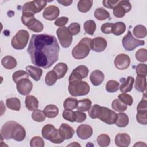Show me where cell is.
<instances>
[{"instance_id":"1f68e13d","label":"cell","mask_w":147,"mask_h":147,"mask_svg":"<svg viewBox=\"0 0 147 147\" xmlns=\"http://www.w3.org/2000/svg\"><path fill=\"white\" fill-rule=\"evenodd\" d=\"M126 28V25L123 22H117L113 25L112 33L115 36L121 35L125 32Z\"/></svg>"},{"instance_id":"6da1fadb","label":"cell","mask_w":147,"mask_h":147,"mask_svg":"<svg viewBox=\"0 0 147 147\" xmlns=\"http://www.w3.org/2000/svg\"><path fill=\"white\" fill-rule=\"evenodd\" d=\"M27 51L33 64L47 69L57 61L60 48L54 36L33 34Z\"/></svg>"},{"instance_id":"db71d44e","label":"cell","mask_w":147,"mask_h":147,"mask_svg":"<svg viewBox=\"0 0 147 147\" xmlns=\"http://www.w3.org/2000/svg\"><path fill=\"white\" fill-rule=\"evenodd\" d=\"M113 23H105L103 24L100 28L101 31L105 34H110L112 33V27H113Z\"/></svg>"},{"instance_id":"f546056e","label":"cell","mask_w":147,"mask_h":147,"mask_svg":"<svg viewBox=\"0 0 147 147\" xmlns=\"http://www.w3.org/2000/svg\"><path fill=\"white\" fill-rule=\"evenodd\" d=\"M92 3L93 1L91 0H80L78 3L77 7L79 11L86 13L90 10Z\"/></svg>"},{"instance_id":"11a10c76","label":"cell","mask_w":147,"mask_h":147,"mask_svg":"<svg viewBox=\"0 0 147 147\" xmlns=\"http://www.w3.org/2000/svg\"><path fill=\"white\" fill-rule=\"evenodd\" d=\"M75 122L80 123V122L84 121L85 119H86V117H87L86 114L82 111H80L78 110V111H75Z\"/></svg>"},{"instance_id":"ffe728a7","label":"cell","mask_w":147,"mask_h":147,"mask_svg":"<svg viewBox=\"0 0 147 147\" xmlns=\"http://www.w3.org/2000/svg\"><path fill=\"white\" fill-rule=\"evenodd\" d=\"M59 131L60 135L64 140L71 138L75 133L74 129L71 126L64 123L60 125Z\"/></svg>"},{"instance_id":"b9f144b4","label":"cell","mask_w":147,"mask_h":147,"mask_svg":"<svg viewBox=\"0 0 147 147\" xmlns=\"http://www.w3.org/2000/svg\"><path fill=\"white\" fill-rule=\"evenodd\" d=\"M97 142L101 147L107 146L110 143V138L107 134H102L98 136Z\"/></svg>"},{"instance_id":"9c48e42d","label":"cell","mask_w":147,"mask_h":147,"mask_svg":"<svg viewBox=\"0 0 147 147\" xmlns=\"http://www.w3.org/2000/svg\"><path fill=\"white\" fill-rule=\"evenodd\" d=\"M122 42L123 48L128 51H131L137 47L145 44L144 41L135 38L130 31H128L127 33L123 37Z\"/></svg>"},{"instance_id":"30bf717a","label":"cell","mask_w":147,"mask_h":147,"mask_svg":"<svg viewBox=\"0 0 147 147\" xmlns=\"http://www.w3.org/2000/svg\"><path fill=\"white\" fill-rule=\"evenodd\" d=\"M45 1H33L25 3L22 7V13H30L35 14L40 12L47 5Z\"/></svg>"},{"instance_id":"9a60e30c","label":"cell","mask_w":147,"mask_h":147,"mask_svg":"<svg viewBox=\"0 0 147 147\" xmlns=\"http://www.w3.org/2000/svg\"><path fill=\"white\" fill-rule=\"evenodd\" d=\"M114 63L117 69L119 70L126 69L130 65V58L126 54L121 53L115 57Z\"/></svg>"},{"instance_id":"2e32d148","label":"cell","mask_w":147,"mask_h":147,"mask_svg":"<svg viewBox=\"0 0 147 147\" xmlns=\"http://www.w3.org/2000/svg\"><path fill=\"white\" fill-rule=\"evenodd\" d=\"M107 47L106 40L101 37H98L93 38L90 44V48L96 52L103 51Z\"/></svg>"},{"instance_id":"d6a6232c","label":"cell","mask_w":147,"mask_h":147,"mask_svg":"<svg viewBox=\"0 0 147 147\" xmlns=\"http://www.w3.org/2000/svg\"><path fill=\"white\" fill-rule=\"evenodd\" d=\"M94 17L98 20L103 21L110 17L109 13L103 7L97 8L94 11Z\"/></svg>"},{"instance_id":"74e56055","label":"cell","mask_w":147,"mask_h":147,"mask_svg":"<svg viewBox=\"0 0 147 147\" xmlns=\"http://www.w3.org/2000/svg\"><path fill=\"white\" fill-rule=\"evenodd\" d=\"M111 107L113 110L118 112H123L127 109V106L122 103L119 99H114L111 104Z\"/></svg>"},{"instance_id":"60d3db41","label":"cell","mask_w":147,"mask_h":147,"mask_svg":"<svg viewBox=\"0 0 147 147\" xmlns=\"http://www.w3.org/2000/svg\"><path fill=\"white\" fill-rule=\"evenodd\" d=\"M28 77H29L28 72L22 70L17 71L12 75L13 80L16 83H17L19 80L23 79L28 78Z\"/></svg>"},{"instance_id":"277c9868","label":"cell","mask_w":147,"mask_h":147,"mask_svg":"<svg viewBox=\"0 0 147 147\" xmlns=\"http://www.w3.org/2000/svg\"><path fill=\"white\" fill-rule=\"evenodd\" d=\"M69 93L73 96L86 95L90 91V86L85 81L73 80L69 82Z\"/></svg>"},{"instance_id":"f5cc1de1","label":"cell","mask_w":147,"mask_h":147,"mask_svg":"<svg viewBox=\"0 0 147 147\" xmlns=\"http://www.w3.org/2000/svg\"><path fill=\"white\" fill-rule=\"evenodd\" d=\"M147 110V99H146V93H144L141 100L138 104L137 107V110Z\"/></svg>"},{"instance_id":"52a82bcc","label":"cell","mask_w":147,"mask_h":147,"mask_svg":"<svg viewBox=\"0 0 147 147\" xmlns=\"http://www.w3.org/2000/svg\"><path fill=\"white\" fill-rule=\"evenodd\" d=\"M29 38V34L27 30L21 29L17 32L12 38L11 44L16 49L21 50L25 48Z\"/></svg>"},{"instance_id":"603a6c76","label":"cell","mask_w":147,"mask_h":147,"mask_svg":"<svg viewBox=\"0 0 147 147\" xmlns=\"http://www.w3.org/2000/svg\"><path fill=\"white\" fill-rule=\"evenodd\" d=\"M123 82H122L119 88L120 91L122 93H126L131 91L133 86L134 79L132 76H128L126 79L123 78Z\"/></svg>"},{"instance_id":"e575fe53","label":"cell","mask_w":147,"mask_h":147,"mask_svg":"<svg viewBox=\"0 0 147 147\" xmlns=\"http://www.w3.org/2000/svg\"><path fill=\"white\" fill-rule=\"evenodd\" d=\"M92 102L90 99L86 98L78 101V105L77 106V110L80 111H88L91 106Z\"/></svg>"},{"instance_id":"7402d4cb","label":"cell","mask_w":147,"mask_h":147,"mask_svg":"<svg viewBox=\"0 0 147 147\" xmlns=\"http://www.w3.org/2000/svg\"><path fill=\"white\" fill-rule=\"evenodd\" d=\"M26 70L28 71L30 77L36 81L39 80L42 74V69L32 65L27 66L26 67Z\"/></svg>"},{"instance_id":"f6af8a7d","label":"cell","mask_w":147,"mask_h":147,"mask_svg":"<svg viewBox=\"0 0 147 147\" xmlns=\"http://www.w3.org/2000/svg\"><path fill=\"white\" fill-rule=\"evenodd\" d=\"M136 58L140 62H146L147 60V51L145 48L139 49L135 54Z\"/></svg>"},{"instance_id":"4316f807","label":"cell","mask_w":147,"mask_h":147,"mask_svg":"<svg viewBox=\"0 0 147 147\" xmlns=\"http://www.w3.org/2000/svg\"><path fill=\"white\" fill-rule=\"evenodd\" d=\"M2 66L7 69H12L17 65L16 59L11 56H6L2 58L1 60Z\"/></svg>"},{"instance_id":"3957f363","label":"cell","mask_w":147,"mask_h":147,"mask_svg":"<svg viewBox=\"0 0 147 147\" xmlns=\"http://www.w3.org/2000/svg\"><path fill=\"white\" fill-rule=\"evenodd\" d=\"M91 39L85 37L82 38L72 51V56L78 60L86 57L90 51V44Z\"/></svg>"},{"instance_id":"7dc6e473","label":"cell","mask_w":147,"mask_h":147,"mask_svg":"<svg viewBox=\"0 0 147 147\" xmlns=\"http://www.w3.org/2000/svg\"><path fill=\"white\" fill-rule=\"evenodd\" d=\"M62 116L64 119L69 122H74L75 121V111H73L72 110L65 109L63 111Z\"/></svg>"},{"instance_id":"5b68a950","label":"cell","mask_w":147,"mask_h":147,"mask_svg":"<svg viewBox=\"0 0 147 147\" xmlns=\"http://www.w3.org/2000/svg\"><path fill=\"white\" fill-rule=\"evenodd\" d=\"M42 137L50 141L54 144H60L63 142L64 139L60 135L59 130L51 124L45 125L41 131Z\"/></svg>"},{"instance_id":"4dcf8cb0","label":"cell","mask_w":147,"mask_h":147,"mask_svg":"<svg viewBox=\"0 0 147 147\" xmlns=\"http://www.w3.org/2000/svg\"><path fill=\"white\" fill-rule=\"evenodd\" d=\"M6 105L9 109L15 111H19L21 108L20 100L17 98L7 99L6 100Z\"/></svg>"},{"instance_id":"bcb514c9","label":"cell","mask_w":147,"mask_h":147,"mask_svg":"<svg viewBox=\"0 0 147 147\" xmlns=\"http://www.w3.org/2000/svg\"><path fill=\"white\" fill-rule=\"evenodd\" d=\"M118 99H119L122 103H123L126 105L131 106L133 104V99L130 95L127 94L126 93H122L118 95Z\"/></svg>"},{"instance_id":"4fadbf2b","label":"cell","mask_w":147,"mask_h":147,"mask_svg":"<svg viewBox=\"0 0 147 147\" xmlns=\"http://www.w3.org/2000/svg\"><path fill=\"white\" fill-rule=\"evenodd\" d=\"M88 68L85 65H79L76 67L71 74L69 77V82L73 80H82L86 78L88 74Z\"/></svg>"},{"instance_id":"9f6ffc18","label":"cell","mask_w":147,"mask_h":147,"mask_svg":"<svg viewBox=\"0 0 147 147\" xmlns=\"http://www.w3.org/2000/svg\"><path fill=\"white\" fill-rule=\"evenodd\" d=\"M99 107V105L95 104L88 110V115L92 119L96 118Z\"/></svg>"},{"instance_id":"8d00e7d4","label":"cell","mask_w":147,"mask_h":147,"mask_svg":"<svg viewBox=\"0 0 147 147\" xmlns=\"http://www.w3.org/2000/svg\"><path fill=\"white\" fill-rule=\"evenodd\" d=\"M78 105V100L77 99L74 98H67L64 103H63V107L65 109H69L73 110L77 107Z\"/></svg>"},{"instance_id":"c3c4849f","label":"cell","mask_w":147,"mask_h":147,"mask_svg":"<svg viewBox=\"0 0 147 147\" xmlns=\"http://www.w3.org/2000/svg\"><path fill=\"white\" fill-rule=\"evenodd\" d=\"M30 145L32 147H44V141L40 136H35L31 139Z\"/></svg>"},{"instance_id":"e0dca14e","label":"cell","mask_w":147,"mask_h":147,"mask_svg":"<svg viewBox=\"0 0 147 147\" xmlns=\"http://www.w3.org/2000/svg\"><path fill=\"white\" fill-rule=\"evenodd\" d=\"M93 133L91 126L86 124L79 125L76 129V134L79 138L82 140H87L90 138Z\"/></svg>"},{"instance_id":"f35d334b","label":"cell","mask_w":147,"mask_h":147,"mask_svg":"<svg viewBox=\"0 0 147 147\" xmlns=\"http://www.w3.org/2000/svg\"><path fill=\"white\" fill-rule=\"evenodd\" d=\"M119 88V83L114 80H109L106 85V90L109 92H115Z\"/></svg>"},{"instance_id":"94428289","label":"cell","mask_w":147,"mask_h":147,"mask_svg":"<svg viewBox=\"0 0 147 147\" xmlns=\"http://www.w3.org/2000/svg\"><path fill=\"white\" fill-rule=\"evenodd\" d=\"M80 146V145L78 144L76 142H72L71 144H69L67 145V146Z\"/></svg>"},{"instance_id":"cb8c5ba5","label":"cell","mask_w":147,"mask_h":147,"mask_svg":"<svg viewBox=\"0 0 147 147\" xmlns=\"http://www.w3.org/2000/svg\"><path fill=\"white\" fill-rule=\"evenodd\" d=\"M26 107L29 111H34L38 107V99L33 95H27L25 101Z\"/></svg>"},{"instance_id":"8992f818","label":"cell","mask_w":147,"mask_h":147,"mask_svg":"<svg viewBox=\"0 0 147 147\" xmlns=\"http://www.w3.org/2000/svg\"><path fill=\"white\" fill-rule=\"evenodd\" d=\"M34 14L30 13H22L21 21L27 28L34 32H41L43 29V24L34 17Z\"/></svg>"},{"instance_id":"ee69618b","label":"cell","mask_w":147,"mask_h":147,"mask_svg":"<svg viewBox=\"0 0 147 147\" xmlns=\"http://www.w3.org/2000/svg\"><path fill=\"white\" fill-rule=\"evenodd\" d=\"M45 117L46 116H45L44 111H42L40 110H38V109H36V110H34V111L32 114V119L34 121L38 122L44 121L45 119Z\"/></svg>"},{"instance_id":"7c38bea8","label":"cell","mask_w":147,"mask_h":147,"mask_svg":"<svg viewBox=\"0 0 147 147\" xmlns=\"http://www.w3.org/2000/svg\"><path fill=\"white\" fill-rule=\"evenodd\" d=\"M131 9V5L129 1L126 0L119 1L117 5L113 9V14L117 18H122Z\"/></svg>"},{"instance_id":"6f0895ef","label":"cell","mask_w":147,"mask_h":147,"mask_svg":"<svg viewBox=\"0 0 147 147\" xmlns=\"http://www.w3.org/2000/svg\"><path fill=\"white\" fill-rule=\"evenodd\" d=\"M68 21V18L67 17H61L57 18L54 22V24L56 26L59 27H64L67 24Z\"/></svg>"},{"instance_id":"d590c367","label":"cell","mask_w":147,"mask_h":147,"mask_svg":"<svg viewBox=\"0 0 147 147\" xmlns=\"http://www.w3.org/2000/svg\"><path fill=\"white\" fill-rule=\"evenodd\" d=\"M133 34L138 38H145L146 36V29L145 26L142 25H136L133 29Z\"/></svg>"},{"instance_id":"ab89813d","label":"cell","mask_w":147,"mask_h":147,"mask_svg":"<svg viewBox=\"0 0 147 147\" xmlns=\"http://www.w3.org/2000/svg\"><path fill=\"white\" fill-rule=\"evenodd\" d=\"M57 79V75L53 70L49 71L45 77V83L47 85L49 86H53L56 82Z\"/></svg>"},{"instance_id":"5bb4252c","label":"cell","mask_w":147,"mask_h":147,"mask_svg":"<svg viewBox=\"0 0 147 147\" xmlns=\"http://www.w3.org/2000/svg\"><path fill=\"white\" fill-rule=\"evenodd\" d=\"M18 92L22 95H28L33 88V84L28 79H23L16 83Z\"/></svg>"},{"instance_id":"836d02e7","label":"cell","mask_w":147,"mask_h":147,"mask_svg":"<svg viewBox=\"0 0 147 147\" xmlns=\"http://www.w3.org/2000/svg\"><path fill=\"white\" fill-rule=\"evenodd\" d=\"M83 28L87 34L92 36L95 31L96 26L94 21L89 20L85 21L83 25Z\"/></svg>"},{"instance_id":"7a4b0ae2","label":"cell","mask_w":147,"mask_h":147,"mask_svg":"<svg viewBox=\"0 0 147 147\" xmlns=\"http://www.w3.org/2000/svg\"><path fill=\"white\" fill-rule=\"evenodd\" d=\"M26 136L25 129L14 121L6 122L1 127V137L3 139H13L17 141H21Z\"/></svg>"},{"instance_id":"7bdbcfd3","label":"cell","mask_w":147,"mask_h":147,"mask_svg":"<svg viewBox=\"0 0 147 147\" xmlns=\"http://www.w3.org/2000/svg\"><path fill=\"white\" fill-rule=\"evenodd\" d=\"M137 121L141 125L147 124V110H137L136 115Z\"/></svg>"},{"instance_id":"816d5d0a","label":"cell","mask_w":147,"mask_h":147,"mask_svg":"<svg viewBox=\"0 0 147 147\" xmlns=\"http://www.w3.org/2000/svg\"><path fill=\"white\" fill-rule=\"evenodd\" d=\"M118 0H104L103 1V6L109 9H114L119 3Z\"/></svg>"},{"instance_id":"484cf974","label":"cell","mask_w":147,"mask_h":147,"mask_svg":"<svg viewBox=\"0 0 147 147\" xmlns=\"http://www.w3.org/2000/svg\"><path fill=\"white\" fill-rule=\"evenodd\" d=\"M53 71L56 74L57 79H61L65 75L68 71V66L64 63H59L54 67Z\"/></svg>"},{"instance_id":"91938a15","label":"cell","mask_w":147,"mask_h":147,"mask_svg":"<svg viewBox=\"0 0 147 147\" xmlns=\"http://www.w3.org/2000/svg\"><path fill=\"white\" fill-rule=\"evenodd\" d=\"M134 146H146V144L144 142H137L134 145Z\"/></svg>"},{"instance_id":"681fc988","label":"cell","mask_w":147,"mask_h":147,"mask_svg":"<svg viewBox=\"0 0 147 147\" xmlns=\"http://www.w3.org/2000/svg\"><path fill=\"white\" fill-rule=\"evenodd\" d=\"M68 30L71 35H76L80 31V26L78 23H71L68 27Z\"/></svg>"},{"instance_id":"83f0119b","label":"cell","mask_w":147,"mask_h":147,"mask_svg":"<svg viewBox=\"0 0 147 147\" xmlns=\"http://www.w3.org/2000/svg\"><path fill=\"white\" fill-rule=\"evenodd\" d=\"M45 116L49 118L56 117L59 114V108L55 105H48L44 109Z\"/></svg>"},{"instance_id":"44dd1931","label":"cell","mask_w":147,"mask_h":147,"mask_svg":"<svg viewBox=\"0 0 147 147\" xmlns=\"http://www.w3.org/2000/svg\"><path fill=\"white\" fill-rule=\"evenodd\" d=\"M104 74L100 70H95L91 72L90 76V79L92 84L95 86L101 84L104 80Z\"/></svg>"},{"instance_id":"d6986e66","label":"cell","mask_w":147,"mask_h":147,"mask_svg":"<svg viewBox=\"0 0 147 147\" xmlns=\"http://www.w3.org/2000/svg\"><path fill=\"white\" fill-rule=\"evenodd\" d=\"M130 137L127 133H118L115 137V144L119 147H127L130 144Z\"/></svg>"},{"instance_id":"f1b7e54d","label":"cell","mask_w":147,"mask_h":147,"mask_svg":"<svg viewBox=\"0 0 147 147\" xmlns=\"http://www.w3.org/2000/svg\"><path fill=\"white\" fill-rule=\"evenodd\" d=\"M129 119L127 115L123 113L117 114V118L115 124L119 127H125L129 124Z\"/></svg>"},{"instance_id":"8fae6325","label":"cell","mask_w":147,"mask_h":147,"mask_svg":"<svg viewBox=\"0 0 147 147\" xmlns=\"http://www.w3.org/2000/svg\"><path fill=\"white\" fill-rule=\"evenodd\" d=\"M56 34L61 45L64 48H68L72 41V35L69 32L67 27L59 28L56 30Z\"/></svg>"},{"instance_id":"ac0fdd59","label":"cell","mask_w":147,"mask_h":147,"mask_svg":"<svg viewBox=\"0 0 147 147\" xmlns=\"http://www.w3.org/2000/svg\"><path fill=\"white\" fill-rule=\"evenodd\" d=\"M60 14L59 8L54 5H51L46 7L42 13L44 18L49 21H53L57 18Z\"/></svg>"},{"instance_id":"f907efd6","label":"cell","mask_w":147,"mask_h":147,"mask_svg":"<svg viewBox=\"0 0 147 147\" xmlns=\"http://www.w3.org/2000/svg\"><path fill=\"white\" fill-rule=\"evenodd\" d=\"M136 71L137 75L146 76L147 75V66L145 64H139L136 66Z\"/></svg>"},{"instance_id":"ba28073f","label":"cell","mask_w":147,"mask_h":147,"mask_svg":"<svg viewBox=\"0 0 147 147\" xmlns=\"http://www.w3.org/2000/svg\"><path fill=\"white\" fill-rule=\"evenodd\" d=\"M96 118L108 125L114 124L117 118V114L107 107L99 106Z\"/></svg>"},{"instance_id":"680465c9","label":"cell","mask_w":147,"mask_h":147,"mask_svg":"<svg viewBox=\"0 0 147 147\" xmlns=\"http://www.w3.org/2000/svg\"><path fill=\"white\" fill-rule=\"evenodd\" d=\"M57 1L58 3L61 4L63 6H69L72 3V0H57Z\"/></svg>"},{"instance_id":"d4e9b609","label":"cell","mask_w":147,"mask_h":147,"mask_svg":"<svg viewBox=\"0 0 147 147\" xmlns=\"http://www.w3.org/2000/svg\"><path fill=\"white\" fill-rule=\"evenodd\" d=\"M135 88L140 92H145L146 88V79L145 76L137 75L136 78Z\"/></svg>"}]
</instances>
